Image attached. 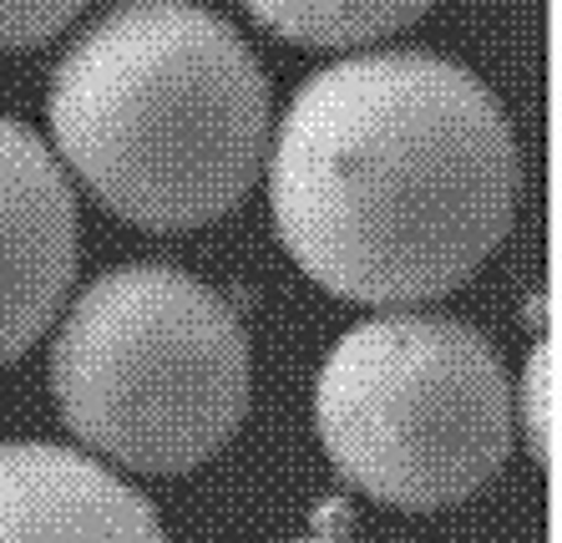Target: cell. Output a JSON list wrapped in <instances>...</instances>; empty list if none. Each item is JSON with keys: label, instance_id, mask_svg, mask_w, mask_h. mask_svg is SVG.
<instances>
[{"label": "cell", "instance_id": "obj_1", "mask_svg": "<svg viewBox=\"0 0 562 543\" xmlns=\"http://www.w3.org/2000/svg\"><path fill=\"white\" fill-rule=\"evenodd\" d=\"M289 259L355 306L451 295L517 209L502 102L436 52H360L314 71L263 153Z\"/></svg>", "mask_w": 562, "mask_h": 543}, {"label": "cell", "instance_id": "obj_2", "mask_svg": "<svg viewBox=\"0 0 562 543\" xmlns=\"http://www.w3.org/2000/svg\"><path fill=\"white\" fill-rule=\"evenodd\" d=\"M46 122L106 213L137 229H198L259 184L269 77L223 15L193 0H127L66 46Z\"/></svg>", "mask_w": 562, "mask_h": 543}, {"label": "cell", "instance_id": "obj_3", "mask_svg": "<svg viewBox=\"0 0 562 543\" xmlns=\"http://www.w3.org/2000/svg\"><path fill=\"white\" fill-rule=\"evenodd\" d=\"M56 411L132 473H188L249 417L254 356L228 300L172 265H122L71 300L52 341Z\"/></svg>", "mask_w": 562, "mask_h": 543}, {"label": "cell", "instance_id": "obj_4", "mask_svg": "<svg viewBox=\"0 0 562 543\" xmlns=\"http://www.w3.org/2000/svg\"><path fill=\"white\" fill-rule=\"evenodd\" d=\"M314 426L335 473L360 492L411 513L451 508L507 463V372L486 335L451 315H375L329 345Z\"/></svg>", "mask_w": 562, "mask_h": 543}, {"label": "cell", "instance_id": "obj_5", "mask_svg": "<svg viewBox=\"0 0 562 543\" xmlns=\"http://www.w3.org/2000/svg\"><path fill=\"white\" fill-rule=\"evenodd\" d=\"M77 279V193L26 122L0 118V366L52 331Z\"/></svg>", "mask_w": 562, "mask_h": 543}, {"label": "cell", "instance_id": "obj_6", "mask_svg": "<svg viewBox=\"0 0 562 543\" xmlns=\"http://www.w3.org/2000/svg\"><path fill=\"white\" fill-rule=\"evenodd\" d=\"M0 543H168L153 503L56 442H0Z\"/></svg>", "mask_w": 562, "mask_h": 543}, {"label": "cell", "instance_id": "obj_7", "mask_svg": "<svg viewBox=\"0 0 562 543\" xmlns=\"http://www.w3.org/2000/svg\"><path fill=\"white\" fill-rule=\"evenodd\" d=\"M436 0H244V11L274 36L300 46H370L380 36L406 31Z\"/></svg>", "mask_w": 562, "mask_h": 543}, {"label": "cell", "instance_id": "obj_8", "mask_svg": "<svg viewBox=\"0 0 562 543\" xmlns=\"http://www.w3.org/2000/svg\"><path fill=\"white\" fill-rule=\"evenodd\" d=\"M92 0H0V52H31L56 41Z\"/></svg>", "mask_w": 562, "mask_h": 543}, {"label": "cell", "instance_id": "obj_9", "mask_svg": "<svg viewBox=\"0 0 562 543\" xmlns=\"http://www.w3.org/2000/svg\"><path fill=\"white\" fill-rule=\"evenodd\" d=\"M522 432L542 467L552 463V345H537L522 381Z\"/></svg>", "mask_w": 562, "mask_h": 543}, {"label": "cell", "instance_id": "obj_10", "mask_svg": "<svg viewBox=\"0 0 562 543\" xmlns=\"http://www.w3.org/2000/svg\"><path fill=\"white\" fill-rule=\"evenodd\" d=\"M300 543H340V539H300Z\"/></svg>", "mask_w": 562, "mask_h": 543}]
</instances>
